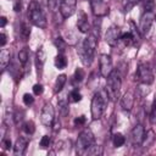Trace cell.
Listing matches in <instances>:
<instances>
[{"label": "cell", "mask_w": 156, "mask_h": 156, "mask_svg": "<svg viewBox=\"0 0 156 156\" xmlns=\"http://www.w3.org/2000/svg\"><path fill=\"white\" fill-rule=\"evenodd\" d=\"M84 122H85V117H84V116H80V117H78V118L74 119V124H76V126L84 124Z\"/></svg>", "instance_id": "obj_41"}, {"label": "cell", "mask_w": 156, "mask_h": 156, "mask_svg": "<svg viewBox=\"0 0 156 156\" xmlns=\"http://www.w3.org/2000/svg\"><path fill=\"white\" fill-rule=\"evenodd\" d=\"M77 10V0H62L60 6V13L63 18H69Z\"/></svg>", "instance_id": "obj_11"}, {"label": "cell", "mask_w": 156, "mask_h": 156, "mask_svg": "<svg viewBox=\"0 0 156 156\" xmlns=\"http://www.w3.org/2000/svg\"><path fill=\"white\" fill-rule=\"evenodd\" d=\"M98 37H95L93 33H89L85 39L82 43V46L79 49V56H80V61L83 62L84 66H90L94 56H95V51L98 48Z\"/></svg>", "instance_id": "obj_1"}, {"label": "cell", "mask_w": 156, "mask_h": 156, "mask_svg": "<svg viewBox=\"0 0 156 156\" xmlns=\"http://www.w3.org/2000/svg\"><path fill=\"white\" fill-rule=\"evenodd\" d=\"M134 100H135V95L133 90H128L121 99V107L124 111H130L133 108L134 105Z\"/></svg>", "instance_id": "obj_14"}, {"label": "cell", "mask_w": 156, "mask_h": 156, "mask_svg": "<svg viewBox=\"0 0 156 156\" xmlns=\"http://www.w3.org/2000/svg\"><path fill=\"white\" fill-rule=\"evenodd\" d=\"M77 28L82 33L90 32V26H89V22H88V16L83 11L79 12V16H78V20H77Z\"/></svg>", "instance_id": "obj_16"}, {"label": "cell", "mask_w": 156, "mask_h": 156, "mask_svg": "<svg viewBox=\"0 0 156 156\" xmlns=\"http://www.w3.org/2000/svg\"><path fill=\"white\" fill-rule=\"evenodd\" d=\"M50 136H48V135H44V136H41V139H40V141H39V145H40V147L41 149H45V147H48L49 145H50Z\"/></svg>", "instance_id": "obj_34"}, {"label": "cell", "mask_w": 156, "mask_h": 156, "mask_svg": "<svg viewBox=\"0 0 156 156\" xmlns=\"http://www.w3.org/2000/svg\"><path fill=\"white\" fill-rule=\"evenodd\" d=\"M135 79L145 85H149L154 82V72L151 66L147 62H140L138 65L136 72H135Z\"/></svg>", "instance_id": "obj_6"}, {"label": "cell", "mask_w": 156, "mask_h": 156, "mask_svg": "<svg viewBox=\"0 0 156 156\" xmlns=\"http://www.w3.org/2000/svg\"><path fill=\"white\" fill-rule=\"evenodd\" d=\"M101 154H102V147L99 146V145H96V144H94L88 150V152H87V155H101Z\"/></svg>", "instance_id": "obj_31"}, {"label": "cell", "mask_w": 156, "mask_h": 156, "mask_svg": "<svg viewBox=\"0 0 156 156\" xmlns=\"http://www.w3.org/2000/svg\"><path fill=\"white\" fill-rule=\"evenodd\" d=\"M66 80H67L66 74H60V76L56 78L55 84H54V91H55L56 94L60 93V91L63 89V87H65V84H66Z\"/></svg>", "instance_id": "obj_19"}, {"label": "cell", "mask_w": 156, "mask_h": 156, "mask_svg": "<svg viewBox=\"0 0 156 156\" xmlns=\"http://www.w3.org/2000/svg\"><path fill=\"white\" fill-rule=\"evenodd\" d=\"M130 138H132V143L134 146H140L143 144V140L145 138V129H144L143 124L138 123L134 126V128L132 129V133H130Z\"/></svg>", "instance_id": "obj_13"}, {"label": "cell", "mask_w": 156, "mask_h": 156, "mask_svg": "<svg viewBox=\"0 0 156 156\" xmlns=\"http://www.w3.org/2000/svg\"><path fill=\"white\" fill-rule=\"evenodd\" d=\"M27 146H28V139L24 138V136H20V138L16 140L15 145H13V154H15L16 156H22V155H24V152H26V150H27Z\"/></svg>", "instance_id": "obj_15"}, {"label": "cell", "mask_w": 156, "mask_h": 156, "mask_svg": "<svg viewBox=\"0 0 156 156\" xmlns=\"http://www.w3.org/2000/svg\"><path fill=\"white\" fill-rule=\"evenodd\" d=\"M61 2H62V0H46L48 7H49V9H50V11H52V12H55V11L60 10Z\"/></svg>", "instance_id": "obj_27"}, {"label": "cell", "mask_w": 156, "mask_h": 156, "mask_svg": "<svg viewBox=\"0 0 156 156\" xmlns=\"http://www.w3.org/2000/svg\"><path fill=\"white\" fill-rule=\"evenodd\" d=\"M83 78H84V71L82 68H77L76 72H74V79L77 82H82Z\"/></svg>", "instance_id": "obj_36"}, {"label": "cell", "mask_w": 156, "mask_h": 156, "mask_svg": "<svg viewBox=\"0 0 156 156\" xmlns=\"http://www.w3.org/2000/svg\"><path fill=\"white\" fill-rule=\"evenodd\" d=\"M100 24H101V22H100V18L98 17L95 21H94V26H93V34L95 35V37H98L99 38V35H100Z\"/></svg>", "instance_id": "obj_33"}, {"label": "cell", "mask_w": 156, "mask_h": 156, "mask_svg": "<svg viewBox=\"0 0 156 156\" xmlns=\"http://www.w3.org/2000/svg\"><path fill=\"white\" fill-rule=\"evenodd\" d=\"M89 1H90V0H89Z\"/></svg>", "instance_id": "obj_44"}, {"label": "cell", "mask_w": 156, "mask_h": 156, "mask_svg": "<svg viewBox=\"0 0 156 156\" xmlns=\"http://www.w3.org/2000/svg\"><path fill=\"white\" fill-rule=\"evenodd\" d=\"M6 41H7L6 34H5L4 32H1V33H0V46H4V45L6 44Z\"/></svg>", "instance_id": "obj_40"}, {"label": "cell", "mask_w": 156, "mask_h": 156, "mask_svg": "<svg viewBox=\"0 0 156 156\" xmlns=\"http://www.w3.org/2000/svg\"><path fill=\"white\" fill-rule=\"evenodd\" d=\"M93 13L96 17H102L108 15V6L104 0H90L89 1Z\"/></svg>", "instance_id": "obj_12"}, {"label": "cell", "mask_w": 156, "mask_h": 156, "mask_svg": "<svg viewBox=\"0 0 156 156\" xmlns=\"http://www.w3.org/2000/svg\"><path fill=\"white\" fill-rule=\"evenodd\" d=\"M154 141H155V133H154V130L150 129L149 132L145 133V138H144V140H143L141 146L145 147V149H147V147H150V146L154 144Z\"/></svg>", "instance_id": "obj_20"}, {"label": "cell", "mask_w": 156, "mask_h": 156, "mask_svg": "<svg viewBox=\"0 0 156 156\" xmlns=\"http://www.w3.org/2000/svg\"><path fill=\"white\" fill-rule=\"evenodd\" d=\"M54 44H55V46L57 48V50H60V52L62 54L63 50H65V48H66V43H65V40H63L62 38H56L55 41H54Z\"/></svg>", "instance_id": "obj_32"}, {"label": "cell", "mask_w": 156, "mask_h": 156, "mask_svg": "<svg viewBox=\"0 0 156 156\" xmlns=\"http://www.w3.org/2000/svg\"><path fill=\"white\" fill-rule=\"evenodd\" d=\"M154 12H144L141 18H140V23H139V32L143 35H147L150 32V28L152 26L154 20Z\"/></svg>", "instance_id": "obj_10"}, {"label": "cell", "mask_w": 156, "mask_h": 156, "mask_svg": "<svg viewBox=\"0 0 156 156\" xmlns=\"http://www.w3.org/2000/svg\"><path fill=\"white\" fill-rule=\"evenodd\" d=\"M122 37V30L118 26H111L105 34V40L110 46H116L118 41L121 40Z\"/></svg>", "instance_id": "obj_9"}, {"label": "cell", "mask_w": 156, "mask_h": 156, "mask_svg": "<svg viewBox=\"0 0 156 156\" xmlns=\"http://www.w3.org/2000/svg\"><path fill=\"white\" fill-rule=\"evenodd\" d=\"M11 61V51L10 49H2L0 52V68L5 69Z\"/></svg>", "instance_id": "obj_18"}, {"label": "cell", "mask_w": 156, "mask_h": 156, "mask_svg": "<svg viewBox=\"0 0 156 156\" xmlns=\"http://www.w3.org/2000/svg\"><path fill=\"white\" fill-rule=\"evenodd\" d=\"M29 34H30V29H29L28 24L26 22H23L21 26V37L23 38V40H27L29 38Z\"/></svg>", "instance_id": "obj_30"}, {"label": "cell", "mask_w": 156, "mask_h": 156, "mask_svg": "<svg viewBox=\"0 0 156 156\" xmlns=\"http://www.w3.org/2000/svg\"><path fill=\"white\" fill-rule=\"evenodd\" d=\"M82 100V95L78 90H72L68 95V101L69 102H78Z\"/></svg>", "instance_id": "obj_29"}, {"label": "cell", "mask_w": 156, "mask_h": 156, "mask_svg": "<svg viewBox=\"0 0 156 156\" xmlns=\"http://www.w3.org/2000/svg\"><path fill=\"white\" fill-rule=\"evenodd\" d=\"M54 63H55L56 68H58V69H63V68L67 66V58L65 57V55H63V54H61V52H60V54L55 57Z\"/></svg>", "instance_id": "obj_22"}, {"label": "cell", "mask_w": 156, "mask_h": 156, "mask_svg": "<svg viewBox=\"0 0 156 156\" xmlns=\"http://www.w3.org/2000/svg\"><path fill=\"white\" fill-rule=\"evenodd\" d=\"M33 93H34L35 95H40V94L43 93V85H41V84H35V85L33 87Z\"/></svg>", "instance_id": "obj_38"}, {"label": "cell", "mask_w": 156, "mask_h": 156, "mask_svg": "<svg viewBox=\"0 0 156 156\" xmlns=\"http://www.w3.org/2000/svg\"><path fill=\"white\" fill-rule=\"evenodd\" d=\"M28 18H29V21L35 27H39V28H43L44 29L48 26L46 17H45L44 12L41 11L39 4L37 1H32L29 4V7H28Z\"/></svg>", "instance_id": "obj_5"}, {"label": "cell", "mask_w": 156, "mask_h": 156, "mask_svg": "<svg viewBox=\"0 0 156 156\" xmlns=\"http://www.w3.org/2000/svg\"><path fill=\"white\" fill-rule=\"evenodd\" d=\"M1 145L5 150H7L10 146H11V140L9 138H2V141H1Z\"/></svg>", "instance_id": "obj_39"}, {"label": "cell", "mask_w": 156, "mask_h": 156, "mask_svg": "<svg viewBox=\"0 0 156 156\" xmlns=\"http://www.w3.org/2000/svg\"><path fill=\"white\" fill-rule=\"evenodd\" d=\"M112 143H113V146H115V147H121V146L124 145V143H126V138H124L123 134H121V133H116V134L112 136Z\"/></svg>", "instance_id": "obj_23"}, {"label": "cell", "mask_w": 156, "mask_h": 156, "mask_svg": "<svg viewBox=\"0 0 156 156\" xmlns=\"http://www.w3.org/2000/svg\"><path fill=\"white\" fill-rule=\"evenodd\" d=\"M57 106H58V112H60V115H61L62 117H66V116L68 115V111H69V108H68V101H67L66 99H61V100H58Z\"/></svg>", "instance_id": "obj_21"}, {"label": "cell", "mask_w": 156, "mask_h": 156, "mask_svg": "<svg viewBox=\"0 0 156 156\" xmlns=\"http://www.w3.org/2000/svg\"><path fill=\"white\" fill-rule=\"evenodd\" d=\"M95 144V136L89 128L82 130L76 143V150L78 155H87L88 150Z\"/></svg>", "instance_id": "obj_4"}, {"label": "cell", "mask_w": 156, "mask_h": 156, "mask_svg": "<svg viewBox=\"0 0 156 156\" xmlns=\"http://www.w3.org/2000/svg\"><path fill=\"white\" fill-rule=\"evenodd\" d=\"M107 104H108V95H107L106 90L98 91L94 95V98L91 99V105H90L91 117L94 119H100L106 111Z\"/></svg>", "instance_id": "obj_2"}, {"label": "cell", "mask_w": 156, "mask_h": 156, "mask_svg": "<svg viewBox=\"0 0 156 156\" xmlns=\"http://www.w3.org/2000/svg\"><path fill=\"white\" fill-rule=\"evenodd\" d=\"M106 79H107V83H106L105 90L108 95V99L112 101H116L119 98V91H121V85H122L121 74L118 71L113 69Z\"/></svg>", "instance_id": "obj_3"}, {"label": "cell", "mask_w": 156, "mask_h": 156, "mask_svg": "<svg viewBox=\"0 0 156 156\" xmlns=\"http://www.w3.org/2000/svg\"><path fill=\"white\" fill-rule=\"evenodd\" d=\"M23 102H24L26 106L32 105V104L34 102V98H33V95H30V94H24V95H23Z\"/></svg>", "instance_id": "obj_37"}, {"label": "cell", "mask_w": 156, "mask_h": 156, "mask_svg": "<svg viewBox=\"0 0 156 156\" xmlns=\"http://www.w3.org/2000/svg\"><path fill=\"white\" fill-rule=\"evenodd\" d=\"M150 118L152 122L156 121V96L152 101V105H151V111H150Z\"/></svg>", "instance_id": "obj_35"}, {"label": "cell", "mask_w": 156, "mask_h": 156, "mask_svg": "<svg viewBox=\"0 0 156 156\" xmlns=\"http://www.w3.org/2000/svg\"><path fill=\"white\" fill-rule=\"evenodd\" d=\"M40 121L45 127H52L55 122V110L51 104H45L40 112Z\"/></svg>", "instance_id": "obj_8"}, {"label": "cell", "mask_w": 156, "mask_h": 156, "mask_svg": "<svg viewBox=\"0 0 156 156\" xmlns=\"http://www.w3.org/2000/svg\"><path fill=\"white\" fill-rule=\"evenodd\" d=\"M99 71L100 74L104 78H107L110 73L113 71V65H112V58L107 54H101L99 58Z\"/></svg>", "instance_id": "obj_7"}, {"label": "cell", "mask_w": 156, "mask_h": 156, "mask_svg": "<svg viewBox=\"0 0 156 156\" xmlns=\"http://www.w3.org/2000/svg\"><path fill=\"white\" fill-rule=\"evenodd\" d=\"M144 12H154L155 10V0H143Z\"/></svg>", "instance_id": "obj_28"}, {"label": "cell", "mask_w": 156, "mask_h": 156, "mask_svg": "<svg viewBox=\"0 0 156 156\" xmlns=\"http://www.w3.org/2000/svg\"><path fill=\"white\" fill-rule=\"evenodd\" d=\"M22 130H23L26 134L30 135V134L34 133V130H35V126H34V123H33L32 121H26V122L22 124Z\"/></svg>", "instance_id": "obj_24"}, {"label": "cell", "mask_w": 156, "mask_h": 156, "mask_svg": "<svg viewBox=\"0 0 156 156\" xmlns=\"http://www.w3.org/2000/svg\"><path fill=\"white\" fill-rule=\"evenodd\" d=\"M138 0H122V9L124 12H129L135 5Z\"/></svg>", "instance_id": "obj_26"}, {"label": "cell", "mask_w": 156, "mask_h": 156, "mask_svg": "<svg viewBox=\"0 0 156 156\" xmlns=\"http://www.w3.org/2000/svg\"><path fill=\"white\" fill-rule=\"evenodd\" d=\"M28 58H29V55H28V50L27 49H22L20 52H18V61L22 66H26L27 62H28Z\"/></svg>", "instance_id": "obj_25"}, {"label": "cell", "mask_w": 156, "mask_h": 156, "mask_svg": "<svg viewBox=\"0 0 156 156\" xmlns=\"http://www.w3.org/2000/svg\"><path fill=\"white\" fill-rule=\"evenodd\" d=\"M6 23H7V20H6V17L1 16V17H0V26H1V28H4Z\"/></svg>", "instance_id": "obj_42"}, {"label": "cell", "mask_w": 156, "mask_h": 156, "mask_svg": "<svg viewBox=\"0 0 156 156\" xmlns=\"http://www.w3.org/2000/svg\"><path fill=\"white\" fill-rule=\"evenodd\" d=\"M154 20H155V21H156V13H155V16H154Z\"/></svg>", "instance_id": "obj_43"}, {"label": "cell", "mask_w": 156, "mask_h": 156, "mask_svg": "<svg viewBox=\"0 0 156 156\" xmlns=\"http://www.w3.org/2000/svg\"><path fill=\"white\" fill-rule=\"evenodd\" d=\"M45 51L43 48H39V50L37 51L35 54V65H37V68H38V73L41 74L43 72V67H44V63H45Z\"/></svg>", "instance_id": "obj_17"}]
</instances>
